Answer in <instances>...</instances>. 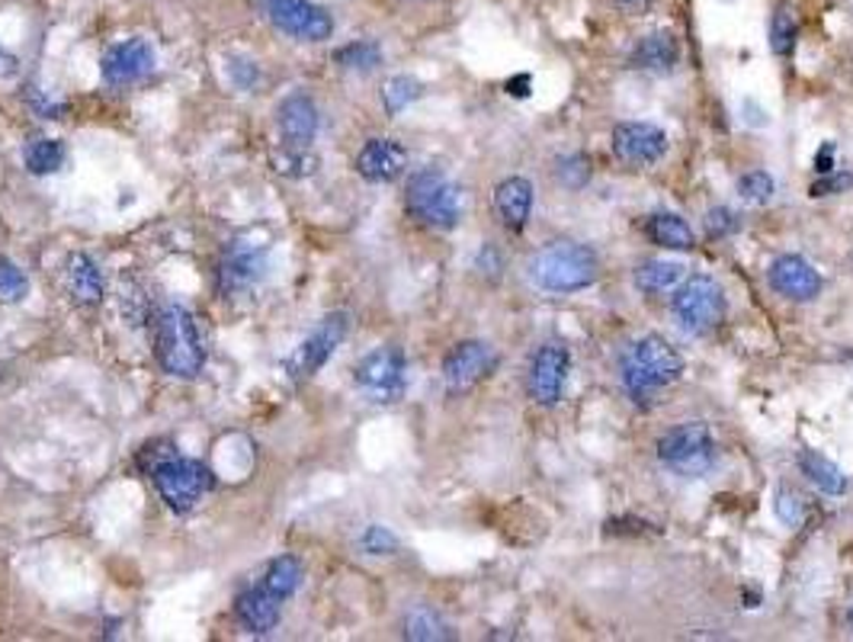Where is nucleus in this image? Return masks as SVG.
I'll return each instance as SVG.
<instances>
[{
	"instance_id": "423d86ee",
	"label": "nucleus",
	"mask_w": 853,
	"mask_h": 642,
	"mask_svg": "<svg viewBox=\"0 0 853 642\" xmlns=\"http://www.w3.org/2000/svg\"><path fill=\"white\" fill-rule=\"evenodd\" d=\"M151 482L170 511L187 514L202 502V495H209L216 488V473L202 460L173 453L151 470Z\"/></svg>"
},
{
	"instance_id": "2eb2a0df",
	"label": "nucleus",
	"mask_w": 853,
	"mask_h": 642,
	"mask_svg": "<svg viewBox=\"0 0 853 642\" xmlns=\"http://www.w3.org/2000/svg\"><path fill=\"white\" fill-rule=\"evenodd\" d=\"M158 65V56H155V46L141 36H132V39H122L107 49V56L100 61V71L107 78V85L112 87H129L145 81Z\"/></svg>"
},
{
	"instance_id": "58836bf2",
	"label": "nucleus",
	"mask_w": 853,
	"mask_h": 642,
	"mask_svg": "<svg viewBox=\"0 0 853 642\" xmlns=\"http://www.w3.org/2000/svg\"><path fill=\"white\" fill-rule=\"evenodd\" d=\"M738 216L728 209V206H713L710 213H706V231L713 235V238H728V235H735L738 231Z\"/></svg>"
},
{
	"instance_id": "a18cd8bd",
	"label": "nucleus",
	"mask_w": 853,
	"mask_h": 642,
	"mask_svg": "<svg viewBox=\"0 0 853 642\" xmlns=\"http://www.w3.org/2000/svg\"><path fill=\"white\" fill-rule=\"evenodd\" d=\"M13 75H17V58L10 56L7 49H0V81H7Z\"/></svg>"
},
{
	"instance_id": "f3484780",
	"label": "nucleus",
	"mask_w": 853,
	"mask_h": 642,
	"mask_svg": "<svg viewBox=\"0 0 853 642\" xmlns=\"http://www.w3.org/2000/svg\"><path fill=\"white\" fill-rule=\"evenodd\" d=\"M408 168V148L395 139H369L357 155V174L369 184H391Z\"/></svg>"
},
{
	"instance_id": "72a5a7b5",
	"label": "nucleus",
	"mask_w": 853,
	"mask_h": 642,
	"mask_svg": "<svg viewBox=\"0 0 853 642\" xmlns=\"http://www.w3.org/2000/svg\"><path fill=\"white\" fill-rule=\"evenodd\" d=\"M796 39H799L796 17H793L790 10H776V17H773V27H771L773 52H776V56H790V52L796 49Z\"/></svg>"
},
{
	"instance_id": "6e6552de",
	"label": "nucleus",
	"mask_w": 853,
	"mask_h": 642,
	"mask_svg": "<svg viewBox=\"0 0 853 642\" xmlns=\"http://www.w3.org/2000/svg\"><path fill=\"white\" fill-rule=\"evenodd\" d=\"M354 379L363 389V395L376 405H391L398 402L408 389V360L401 354V347H379L373 354H366L354 369Z\"/></svg>"
},
{
	"instance_id": "20e7f679",
	"label": "nucleus",
	"mask_w": 853,
	"mask_h": 642,
	"mask_svg": "<svg viewBox=\"0 0 853 642\" xmlns=\"http://www.w3.org/2000/svg\"><path fill=\"white\" fill-rule=\"evenodd\" d=\"M405 206L414 219L434 231H453L463 219V190L437 168H424L408 180Z\"/></svg>"
},
{
	"instance_id": "a19ab883",
	"label": "nucleus",
	"mask_w": 853,
	"mask_h": 642,
	"mask_svg": "<svg viewBox=\"0 0 853 642\" xmlns=\"http://www.w3.org/2000/svg\"><path fill=\"white\" fill-rule=\"evenodd\" d=\"M27 97H29V103H32V110L39 112L42 119H61V112H65V103H56V100L42 97V90H39V87H29Z\"/></svg>"
},
{
	"instance_id": "e433bc0d",
	"label": "nucleus",
	"mask_w": 853,
	"mask_h": 642,
	"mask_svg": "<svg viewBox=\"0 0 853 642\" xmlns=\"http://www.w3.org/2000/svg\"><path fill=\"white\" fill-rule=\"evenodd\" d=\"M292 151H279V155H274V168L279 170V174H286V177H302V174H311L315 170V158H308L305 155V148H296V145H289Z\"/></svg>"
},
{
	"instance_id": "5701e85b",
	"label": "nucleus",
	"mask_w": 853,
	"mask_h": 642,
	"mask_svg": "<svg viewBox=\"0 0 853 642\" xmlns=\"http://www.w3.org/2000/svg\"><path fill=\"white\" fill-rule=\"evenodd\" d=\"M648 238L664 248V251H681L690 254L696 248V238H693V228H690L677 213H655L648 225H645Z\"/></svg>"
},
{
	"instance_id": "cd10ccee",
	"label": "nucleus",
	"mask_w": 853,
	"mask_h": 642,
	"mask_svg": "<svg viewBox=\"0 0 853 642\" xmlns=\"http://www.w3.org/2000/svg\"><path fill=\"white\" fill-rule=\"evenodd\" d=\"M260 585L267 587L270 594H276L279 601L292 597L299 585H302V562L296 556H279L267 565V575Z\"/></svg>"
},
{
	"instance_id": "4468645a",
	"label": "nucleus",
	"mask_w": 853,
	"mask_h": 642,
	"mask_svg": "<svg viewBox=\"0 0 853 642\" xmlns=\"http://www.w3.org/2000/svg\"><path fill=\"white\" fill-rule=\"evenodd\" d=\"M267 277V248L245 238H235L219 260V289L225 296H238L254 289Z\"/></svg>"
},
{
	"instance_id": "39448f33",
	"label": "nucleus",
	"mask_w": 853,
	"mask_h": 642,
	"mask_svg": "<svg viewBox=\"0 0 853 642\" xmlns=\"http://www.w3.org/2000/svg\"><path fill=\"white\" fill-rule=\"evenodd\" d=\"M658 460L667 473L681 478H700L716 466V437L703 421L677 424L658 441Z\"/></svg>"
},
{
	"instance_id": "6ab92c4d",
	"label": "nucleus",
	"mask_w": 853,
	"mask_h": 642,
	"mask_svg": "<svg viewBox=\"0 0 853 642\" xmlns=\"http://www.w3.org/2000/svg\"><path fill=\"white\" fill-rule=\"evenodd\" d=\"M276 126L282 132L286 145L308 148L318 136V107L308 93H289L279 107H276Z\"/></svg>"
},
{
	"instance_id": "c85d7f7f",
	"label": "nucleus",
	"mask_w": 853,
	"mask_h": 642,
	"mask_svg": "<svg viewBox=\"0 0 853 642\" xmlns=\"http://www.w3.org/2000/svg\"><path fill=\"white\" fill-rule=\"evenodd\" d=\"M424 93V85L411 78V75H395L388 78L386 87H383V107H386L388 116H398L401 110H408L414 100Z\"/></svg>"
},
{
	"instance_id": "a211bd4d",
	"label": "nucleus",
	"mask_w": 853,
	"mask_h": 642,
	"mask_svg": "<svg viewBox=\"0 0 853 642\" xmlns=\"http://www.w3.org/2000/svg\"><path fill=\"white\" fill-rule=\"evenodd\" d=\"M61 277H65V289L68 296L83 308H93L103 303L107 296V283H103V270L100 264L90 257V254H68L65 257V267H61Z\"/></svg>"
},
{
	"instance_id": "ea45409f",
	"label": "nucleus",
	"mask_w": 853,
	"mask_h": 642,
	"mask_svg": "<svg viewBox=\"0 0 853 642\" xmlns=\"http://www.w3.org/2000/svg\"><path fill=\"white\" fill-rule=\"evenodd\" d=\"M228 71H231L235 85L241 87V90H250V87L260 81V71H257V65H254V61H248V58H231V61H228Z\"/></svg>"
},
{
	"instance_id": "37998d69",
	"label": "nucleus",
	"mask_w": 853,
	"mask_h": 642,
	"mask_svg": "<svg viewBox=\"0 0 853 642\" xmlns=\"http://www.w3.org/2000/svg\"><path fill=\"white\" fill-rule=\"evenodd\" d=\"M507 93H510V97H529V93H533V78H529V75L510 78V81H507Z\"/></svg>"
},
{
	"instance_id": "412c9836",
	"label": "nucleus",
	"mask_w": 853,
	"mask_h": 642,
	"mask_svg": "<svg viewBox=\"0 0 853 642\" xmlns=\"http://www.w3.org/2000/svg\"><path fill=\"white\" fill-rule=\"evenodd\" d=\"M495 209L510 231H524L533 216V184L526 177H507L495 190Z\"/></svg>"
},
{
	"instance_id": "7ed1b4c3",
	"label": "nucleus",
	"mask_w": 853,
	"mask_h": 642,
	"mask_svg": "<svg viewBox=\"0 0 853 642\" xmlns=\"http://www.w3.org/2000/svg\"><path fill=\"white\" fill-rule=\"evenodd\" d=\"M684 376V357L661 335L638 337L623 364V386L635 402H645L664 386Z\"/></svg>"
},
{
	"instance_id": "79ce46f5",
	"label": "nucleus",
	"mask_w": 853,
	"mask_h": 642,
	"mask_svg": "<svg viewBox=\"0 0 853 642\" xmlns=\"http://www.w3.org/2000/svg\"><path fill=\"white\" fill-rule=\"evenodd\" d=\"M834 155H837V145L834 141H825L815 155V174H831L834 170Z\"/></svg>"
},
{
	"instance_id": "1a4fd4ad",
	"label": "nucleus",
	"mask_w": 853,
	"mask_h": 642,
	"mask_svg": "<svg viewBox=\"0 0 853 642\" xmlns=\"http://www.w3.org/2000/svg\"><path fill=\"white\" fill-rule=\"evenodd\" d=\"M260 10L279 32L299 42H325L334 36V17L315 0H260Z\"/></svg>"
},
{
	"instance_id": "0eeeda50",
	"label": "nucleus",
	"mask_w": 853,
	"mask_h": 642,
	"mask_svg": "<svg viewBox=\"0 0 853 642\" xmlns=\"http://www.w3.org/2000/svg\"><path fill=\"white\" fill-rule=\"evenodd\" d=\"M671 315L687 335H710L725 318V293L713 277L696 274L684 279V286L674 293Z\"/></svg>"
},
{
	"instance_id": "a878e982",
	"label": "nucleus",
	"mask_w": 853,
	"mask_h": 642,
	"mask_svg": "<svg viewBox=\"0 0 853 642\" xmlns=\"http://www.w3.org/2000/svg\"><path fill=\"white\" fill-rule=\"evenodd\" d=\"M401 633H405V640H417V642L453 640L449 623H446L434 608H424V604H420V608H411V611L405 614Z\"/></svg>"
},
{
	"instance_id": "de8ad7c7",
	"label": "nucleus",
	"mask_w": 853,
	"mask_h": 642,
	"mask_svg": "<svg viewBox=\"0 0 853 642\" xmlns=\"http://www.w3.org/2000/svg\"><path fill=\"white\" fill-rule=\"evenodd\" d=\"M851 260H853V254H851Z\"/></svg>"
},
{
	"instance_id": "ddd939ff",
	"label": "nucleus",
	"mask_w": 853,
	"mask_h": 642,
	"mask_svg": "<svg viewBox=\"0 0 853 642\" xmlns=\"http://www.w3.org/2000/svg\"><path fill=\"white\" fill-rule=\"evenodd\" d=\"M613 155L626 168H652L667 155V132L655 122H619L613 129Z\"/></svg>"
},
{
	"instance_id": "b1692460",
	"label": "nucleus",
	"mask_w": 853,
	"mask_h": 642,
	"mask_svg": "<svg viewBox=\"0 0 853 642\" xmlns=\"http://www.w3.org/2000/svg\"><path fill=\"white\" fill-rule=\"evenodd\" d=\"M799 470L802 475L819 488V492H825V495H844L847 492V475L841 473L827 456L822 453H815V450H802L799 453Z\"/></svg>"
},
{
	"instance_id": "dca6fc26",
	"label": "nucleus",
	"mask_w": 853,
	"mask_h": 642,
	"mask_svg": "<svg viewBox=\"0 0 853 642\" xmlns=\"http://www.w3.org/2000/svg\"><path fill=\"white\" fill-rule=\"evenodd\" d=\"M771 286L780 296H786L793 303H812V299L822 296L825 279L805 257L783 254V257H776L771 264Z\"/></svg>"
},
{
	"instance_id": "f03ea898",
	"label": "nucleus",
	"mask_w": 853,
	"mask_h": 642,
	"mask_svg": "<svg viewBox=\"0 0 853 642\" xmlns=\"http://www.w3.org/2000/svg\"><path fill=\"white\" fill-rule=\"evenodd\" d=\"M155 357L165 373L196 379L206 366V344L196 315L184 306H167L155 318Z\"/></svg>"
},
{
	"instance_id": "393cba45",
	"label": "nucleus",
	"mask_w": 853,
	"mask_h": 642,
	"mask_svg": "<svg viewBox=\"0 0 853 642\" xmlns=\"http://www.w3.org/2000/svg\"><path fill=\"white\" fill-rule=\"evenodd\" d=\"M633 279L638 293H645V296H661V293H671L674 286H681L684 267L674 264V260H645V264L635 270Z\"/></svg>"
},
{
	"instance_id": "4be33fe9",
	"label": "nucleus",
	"mask_w": 853,
	"mask_h": 642,
	"mask_svg": "<svg viewBox=\"0 0 853 642\" xmlns=\"http://www.w3.org/2000/svg\"><path fill=\"white\" fill-rule=\"evenodd\" d=\"M629 61H633V68H642V71H671L681 65V42L667 29L648 32L635 42Z\"/></svg>"
},
{
	"instance_id": "aec40b11",
	"label": "nucleus",
	"mask_w": 853,
	"mask_h": 642,
	"mask_svg": "<svg viewBox=\"0 0 853 642\" xmlns=\"http://www.w3.org/2000/svg\"><path fill=\"white\" fill-rule=\"evenodd\" d=\"M279 597L270 594L264 585L245 587L238 597H235V616L238 623L248 630V633H274L276 623H279Z\"/></svg>"
},
{
	"instance_id": "9b49d317",
	"label": "nucleus",
	"mask_w": 853,
	"mask_h": 642,
	"mask_svg": "<svg viewBox=\"0 0 853 642\" xmlns=\"http://www.w3.org/2000/svg\"><path fill=\"white\" fill-rule=\"evenodd\" d=\"M568 373H572V354L565 344L558 340H546L533 364H529V398L543 408H552L562 402L565 395V386H568Z\"/></svg>"
},
{
	"instance_id": "f257e3e1",
	"label": "nucleus",
	"mask_w": 853,
	"mask_h": 642,
	"mask_svg": "<svg viewBox=\"0 0 853 642\" xmlns=\"http://www.w3.org/2000/svg\"><path fill=\"white\" fill-rule=\"evenodd\" d=\"M597 277H601V257L581 241H552L529 260L533 286L555 296L591 289Z\"/></svg>"
},
{
	"instance_id": "c9c22d12",
	"label": "nucleus",
	"mask_w": 853,
	"mask_h": 642,
	"mask_svg": "<svg viewBox=\"0 0 853 642\" xmlns=\"http://www.w3.org/2000/svg\"><path fill=\"white\" fill-rule=\"evenodd\" d=\"M359 550L366 556H395L398 553V536L383 524H369L359 536Z\"/></svg>"
},
{
	"instance_id": "2f4dec72",
	"label": "nucleus",
	"mask_w": 853,
	"mask_h": 642,
	"mask_svg": "<svg viewBox=\"0 0 853 642\" xmlns=\"http://www.w3.org/2000/svg\"><path fill=\"white\" fill-rule=\"evenodd\" d=\"M27 293H29L27 274H23L13 260L0 257V306L23 303V299H27Z\"/></svg>"
},
{
	"instance_id": "c03bdc74",
	"label": "nucleus",
	"mask_w": 853,
	"mask_h": 642,
	"mask_svg": "<svg viewBox=\"0 0 853 642\" xmlns=\"http://www.w3.org/2000/svg\"><path fill=\"white\" fill-rule=\"evenodd\" d=\"M623 13H629V17H642V13H648V7L655 3V0H613Z\"/></svg>"
},
{
	"instance_id": "7c9ffc66",
	"label": "nucleus",
	"mask_w": 853,
	"mask_h": 642,
	"mask_svg": "<svg viewBox=\"0 0 853 642\" xmlns=\"http://www.w3.org/2000/svg\"><path fill=\"white\" fill-rule=\"evenodd\" d=\"M555 177H558V184L565 187V190H584L587 184H591V177H594V168H591V158L587 155H562L558 161H555Z\"/></svg>"
},
{
	"instance_id": "4c0bfd02",
	"label": "nucleus",
	"mask_w": 853,
	"mask_h": 642,
	"mask_svg": "<svg viewBox=\"0 0 853 642\" xmlns=\"http://www.w3.org/2000/svg\"><path fill=\"white\" fill-rule=\"evenodd\" d=\"M853 187V174L851 170H831V174H819V180L812 184V196H837L847 194Z\"/></svg>"
},
{
	"instance_id": "f704fd0d",
	"label": "nucleus",
	"mask_w": 853,
	"mask_h": 642,
	"mask_svg": "<svg viewBox=\"0 0 853 642\" xmlns=\"http://www.w3.org/2000/svg\"><path fill=\"white\" fill-rule=\"evenodd\" d=\"M773 511H776V517L786 524V527H802V521H805V514H809V504L805 498L799 495L796 488H780L776 492V498H773Z\"/></svg>"
},
{
	"instance_id": "9d476101",
	"label": "nucleus",
	"mask_w": 853,
	"mask_h": 642,
	"mask_svg": "<svg viewBox=\"0 0 853 642\" xmlns=\"http://www.w3.org/2000/svg\"><path fill=\"white\" fill-rule=\"evenodd\" d=\"M347 328H350L347 312H334V315H328V318H321V325H318L311 335L305 337L302 344L292 350V357L286 360V373H289L296 383L311 379V376H315V373H318V369L334 357V350L344 344Z\"/></svg>"
},
{
	"instance_id": "f8f14e48",
	"label": "nucleus",
	"mask_w": 853,
	"mask_h": 642,
	"mask_svg": "<svg viewBox=\"0 0 853 642\" xmlns=\"http://www.w3.org/2000/svg\"><path fill=\"white\" fill-rule=\"evenodd\" d=\"M495 364V350L485 340H459L443 360V383L453 395H463L475 389L478 383H485Z\"/></svg>"
},
{
	"instance_id": "49530a36",
	"label": "nucleus",
	"mask_w": 853,
	"mask_h": 642,
	"mask_svg": "<svg viewBox=\"0 0 853 642\" xmlns=\"http://www.w3.org/2000/svg\"><path fill=\"white\" fill-rule=\"evenodd\" d=\"M847 623L853 626V601H851V608H847Z\"/></svg>"
},
{
	"instance_id": "bb28decb",
	"label": "nucleus",
	"mask_w": 853,
	"mask_h": 642,
	"mask_svg": "<svg viewBox=\"0 0 853 642\" xmlns=\"http://www.w3.org/2000/svg\"><path fill=\"white\" fill-rule=\"evenodd\" d=\"M29 174L46 177V174H58L68 161V148L61 139H32L23 151Z\"/></svg>"
},
{
	"instance_id": "473e14b6",
	"label": "nucleus",
	"mask_w": 853,
	"mask_h": 642,
	"mask_svg": "<svg viewBox=\"0 0 853 642\" xmlns=\"http://www.w3.org/2000/svg\"><path fill=\"white\" fill-rule=\"evenodd\" d=\"M773 194H776V184L767 170H751V174L738 177V196L751 206H767Z\"/></svg>"
},
{
	"instance_id": "c756f323",
	"label": "nucleus",
	"mask_w": 853,
	"mask_h": 642,
	"mask_svg": "<svg viewBox=\"0 0 853 642\" xmlns=\"http://www.w3.org/2000/svg\"><path fill=\"white\" fill-rule=\"evenodd\" d=\"M334 61H337L340 68H350V71H373V68L383 65V49H379L373 39H357V42L337 49Z\"/></svg>"
}]
</instances>
